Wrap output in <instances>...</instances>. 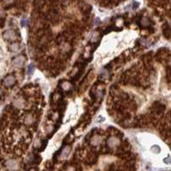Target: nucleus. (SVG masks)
Masks as SVG:
<instances>
[{
	"label": "nucleus",
	"instance_id": "f3484780",
	"mask_svg": "<svg viewBox=\"0 0 171 171\" xmlns=\"http://www.w3.org/2000/svg\"><path fill=\"white\" fill-rule=\"evenodd\" d=\"M92 144H93V146H96L97 144H99L101 142H102V138L100 137V136H98L97 138L96 137H95V138H91V140L90 141Z\"/></svg>",
	"mask_w": 171,
	"mask_h": 171
},
{
	"label": "nucleus",
	"instance_id": "f8f14e48",
	"mask_svg": "<svg viewBox=\"0 0 171 171\" xmlns=\"http://www.w3.org/2000/svg\"><path fill=\"white\" fill-rule=\"evenodd\" d=\"M59 47H60V48H61L63 53H70V51L71 50V45L69 43H67V42H64L63 44L59 45Z\"/></svg>",
	"mask_w": 171,
	"mask_h": 171
},
{
	"label": "nucleus",
	"instance_id": "a878e982",
	"mask_svg": "<svg viewBox=\"0 0 171 171\" xmlns=\"http://www.w3.org/2000/svg\"><path fill=\"white\" fill-rule=\"evenodd\" d=\"M70 3V0H62V5H66Z\"/></svg>",
	"mask_w": 171,
	"mask_h": 171
},
{
	"label": "nucleus",
	"instance_id": "9d476101",
	"mask_svg": "<svg viewBox=\"0 0 171 171\" xmlns=\"http://www.w3.org/2000/svg\"><path fill=\"white\" fill-rule=\"evenodd\" d=\"M120 144V141L117 138H110L107 140V145L109 148H115L118 147Z\"/></svg>",
	"mask_w": 171,
	"mask_h": 171
},
{
	"label": "nucleus",
	"instance_id": "423d86ee",
	"mask_svg": "<svg viewBox=\"0 0 171 171\" xmlns=\"http://www.w3.org/2000/svg\"><path fill=\"white\" fill-rule=\"evenodd\" d=\"M3 35H4V38H5L6 41H14L17 39V37L16 32H15L14 30H11V29L5 31V32L3 34Z\"/></svg>",
	"mask_w": 171,
	"mask_h": 171
},
{
	"label": "nucleus",
	"instance_id": "ddd939ff",
	"mask_svg": "<svg viewBox=\"0 0 171 171\" xmlns=\"http://www.w3.org/2000/svg\"><path fill=\"white\" fill-rule=\"evenodd\" d=\"M143 60H144V63H146V64H150V61L152 60V53L150 52V53H146L145 55H144V57H143Z\"/></svg>",
	"mask_w": 171,
	"mask_h": 171
},
{
	"label": "nucleus",
	"instance_id": "20e7f679",
	"mask_svg": "<svg viewBox=\"0 0 171 171\" xmlns=\"http://www.w3.org/2000/svg\"><path fill=\"white\" fill-rule=\"evenodd\" d=\"M26 60H27V59H26L25 56H23V55H19V56L15 57V58L12 59V64H13L15 66H17V67H22V66L24 65V63L26 62Z\"/></svg>",
	"mask_w": 171,
	"mask_h": 171
},
{
	"label": "nucleus",
	"instance_id": "b1692460",
	"mask_svg": "<svg viewBox=\"0 0 171 171\" xmlns=\"http://www.w3.org/2000/svg\"><path fill=\"white\" fill-rule=\"evenodd\" d=\"M163 162H165V163H167V164H171V158L168 156V157H166L164 160H163Z\"/></svg>",
	"mask_w": 171,
	"mask_h": 171
},
{
	"label": "nucleus",
	"instance_id": "6e6552de",
	"mask_svg": "<svg viewBox=\"0 0 171 171\" xmlns=\"http://www.w3.org/2000/svg\"><path fill=\"white\" fill-rule=\"evenodd\" d=\"M162 35H164L166 39L171 38V27L167 23H165L162 25Z\"/></svg>",
	"mask_w": 171,
	"mask_h": 171
},
{
	"label": "nucleus",
	"instance_id": "393cba45",
	"mask_svg": "<svg viewBox=\"0 0 171 171\" xmlns=\"http://www.w3.org/2000/svg\"><path fill=\"white\" fill-rule=\"evenodd\" d=\"M27 23H28V21H27L26 19H23L22 22H21V25H22V27H25V26L27 25Z\"/></svg>",
	"mask_w": 171,
	"mask_h": 171
},
{
	"label": "nucleus",
	"instance_id": "6ab92c4d",
	"mask_svg": "<svg viewBox=\"0 0 171 171\" xmlns=\"http://www.w3.org/2000/svg\"><path fill=\"white\" fill-rule=\"evenodd\" d=\"M71 88V83H68V82H65V83H64L62 84V89H63L64 90H70Z\"/></svg>",
	"mask_w": 171,
	"mask_h": 171
},
{
	"label": "nucleus",
	"instance_id": "1a4fd4ad",
	"mask_svg": "<svg viewBox=\"0 0 171 171\" xmlns=\"http://www.w3.org/2000/svg\"><path fill=\"white\" fill-rule=\"evenodd\" d=\"M6 167L9 169L15 171L18 168V162L16 159H10L6 162Z\"/></svg>",
	"mask_w": 171,
	"mask_h": 171
},
{
	"label": "nucleus",
	"instance_id": "f03ea898",
	"mask_svg": "<svg viewBox=\"0 0 171 171\" xmlns=\"http://www.w3.org/2000/svg\"><path fill=\"white\" fill-rule=\"evenodd\" d=\"M97 153L95 151H90L87 154L86 158H85V163L88 165H94L97 162Z\"/></svg>",
	"mask_w": 171,
	"mask_h": 171
},
{
	"label": "nucleus",
	"instance_id": "dca6fc26",
	"mask_svg": "<svg viewBox=\"0 0 171 171\" xmlns=\"http://www.w3.org/2000/svg\"><path fill=\"white\" fill-rule=\"evenodd\" d=\"M41 156L40 155H38V154H35L34 156L33 159H32V163L35 164V165H38V164L41 163Z\"/></svg>",
	"mask_w": 171,
	"mask_h": 171
},
{
	"label": "nucleus",
	"instance_id": "f257e3e1",
	"mask_svg": "<svg viewBox=\"0 0 171 171\" xmlns=\"http://www.w3.org/2000/svg\"><path fill=\"white\" fill-rule=\"evenodd\" d=\"M150 109L152 114H154L156 116H162L166 110V106L164 104H162V102L156 101L152 103Z\"/></svg>",
	"mask_w": 171,
	"mask_h": 171
},
{
	"label": "nucleus",
	"instance_id": "cd10ccee",
	"mask_svg": "<svg viewBox=\"0 0 171 171\" xmlns=\"http://www.w3.org/2000/svg\"><path fill=\"white\" fill-rule=\"evenodd\" d=\"M167 119H170L171 120V109L168 111V114H167Z\"/></svg>",
	"mask_w": 171,
	"mask_h": 171
},
{
	"label": "nucleus",
	"instance_id": "9b49d317",
	"mask_svg": "<svg viewBox=\"0 0 171 171\" xmlns=\"http://www.w3.org/2000/svg\"><path fill=\"white\" fill-rule=\"evenodd\" d=\"M139 24L142 28H149L150 26V20L146 17H144L141 18V20L139 21Z\"/></svg>",
	"mask_w": 171,
	"mask_h": 171
},
{
	"label": "nucleus",
	"instance_id": "2eb2a0df",
	"mask_svg": "<svg viewBox=\"0 0 171 171\" xmlns=\"http://www.w3.org/2000/svg\"><path fill=\"white\" fill-rule=\"evenodd\" d=\"M65 41H66V38L65 37V35H64L63 34L59 35L57 36V38H56V41H57V43H58L59 45L63 44L64 42H65Z\"/></svg>",
	"mask_w": 171,
	"mask_h": 171
},
{
	"label": "nucleus",
	"instance_id": "412c9836",
	"mask_svg": "<svg viewBox=\"0 0 171 171\" xmlns=\"http://www.w3.org/2000/svg\"><path fill=\"white\" fill-rule=\"evenodd\" d=\"M151 151L152 152H154V153H159L160 152V148H159V146H157V145H153L152 147H151Z\"/></svg>",
	"mask_w": 171,
	"mask_h": 171
},
{
	"label": "nucleus",
	"instance_id": "a211bd4d",
	"mask_svg": "<svg viewBox=\"0 0 171 171\" xmlns=\"http://www.w3.org/2000/svg\"><path fill=\"white\" fill-rule=\"evenodd\" d=\"M70 150H71V149H70V147H68V146L64 147V148H63V150H62V153H61V156H62V157H65V156H67L68 154H69Z\"/></svg>",
	"mask_w": 171,
	"mask_h": 171
},
{
	"label": "nucleus",
	"instance_id": "0eeeda50",
	"mask_svg": "<svg viewBox=\"0 0 171 171\" xmlns=\"http://www.w3.org/2000/svg\"><path fill=\"white\" fill-rule=\"evenodd\" d=\"M24 123L26 125H35V121H36V117L34 114L32 113H29V114H27L26 116L24 117Z\"/></svg>",
	"mask_w": 171,
	"mask_h": 171
},
{
	"label": "nucleus",
	"instance_id": "bb28decb",
	"mask_svg": "<svg viewBox=\"0 0 171 171\" xmlns=\"http://www.w3.org/2000/svg\"><path fill=\"white\" fill-rule=\"evenodd\" d=\"M29 171H39L38 168H30L29 169Z\"/></svg>",
	"mask_w": 171,
	"mask_h": 171
},
{
	"label": "nucleus",
	"instance_id": "4468645a",
	"mask_svg": "<svg viewBox=\"0 0 171 171\" xmlns=\"http://www.w3.org/2000/svg\"><path fill=\"white\" fill-rule=\"evenodd\" d=\"M10 48L12 52H17L20 49V43L18 42H12L10 45Z\"/></svg>",
	"mask_w": 171,
	"mask_h": 171
},
{
	"label": "nucleus",
	"instance_id": "c85d7f7f",
	"mask_svg": "<svg viewBox=\"0 0 171 171\" xmlns=\"http://www.w3.org/2000/svg\"><path fill=\"white\" fill-rule=\"evenodd\" d=\"M3 95H4V91H3V90L1 88H0V98L3 96Z\"/></svg>",
	"mask_w": 171,
	"mask_h": 171
},
{
	"label": "nucleus",
	"instance_id": "aec40b11",
	"mask_svg": "<svg viewBox=\"0 0 171 171\" xmlns=\"http://www.w3.org/2000/svg\"><path fill=\"white\" fill-rule=\"evenodd\" d=\"M34 71H35V66H34L33 64H31V65H29V67H28V74H29V76H31V75H33Z\"/></svg>",
	"mask_w": 171,
	"mask_h": 171
},
{
	"label": "nucleus",
	"instance_id": "39448f33",
	"mask_svg": "<svg viewBox=\"0 0 171 171\" xmlns=\"http://www.w3.org/2000/svg\"><path fill=\"white\" fill-rule=\"evenodd\" d=\"M13 107L16 109H22L26 107V101L23 97H18L14 100L13 102Z\"/></svg>",
	"mask_w": 171,
	"mask_h": 171
},
{
	"label": "nucleus",
	"instance_id": "7ed1b4c3",
	"mask_svg": "<svg viewBox=\"0 0 171 171\" xmlns=\"http://www.w3.org/2000/svg\"><path fill=\"white\" fill-rule=\"evenodd\" d=\"M3 83L5 87L11 88L16 83V77L14 75H8L3 79Z\"/></svg>",
	"mask_w": 171,
	"mask_h": 171
},
{
	"label": "nucleus",
	"instance_id": "4be33fe9",
	"mask_svg": "<svg viewBox=\"0 0 171 171\" xmlns=\"http://www.w3.org/2000/svg\"><path fill=\"white\" fill-rule=\"evenodd\" d=\"M47 140H43L41 142V146L40 148V150H43L46 148V146H47Z\"/></svg>",
	"mask_w": 171,
	"mask_h": 171
},
{
	"label": "nucleus",
	"instance_id": "5701e85b",
	"mask_svg": "<svg viewBox=\"0 0 171 171\" xmlns=\"http://www.w3.org/2000/svg\"><path fill=\"white\" fill-rule=\"evenodd\" d=\"M138 6H139V4L138 3V2H136V1H133L132 2V8L135 10V9H137V8H138Z\"/></svg>",
	"mask_w": 171,
	"mask_h": 171
}]
</instances>
